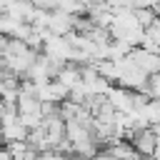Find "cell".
Masks as SVG:
<instances>
[{
  "mask_svg": "<svg viewBox=\"0 0 160 160\" xmlns=\"http://www.w3.org/2000/svg\"><path fill=\"white\" fill-rule=\"evenodd\" d=\"M130 60L145 72V75H158L160 72V52L145 48V45H138L130 50Z\"/></svg>",
  "mask_w": 160,
  "mask_h": 160,
  "instance_id": "obj_1",
  "label": "cell"
},
{
  "mask_svg": "<svg viewBox=\"0 0 160 160\" xmlns=\"http://www.w3.org/2000/svg\"><path fill=\"white\" fill-rule=\"evenodd\" d=\"M158 132L152 130V125L150 128H140V130H135L132 135H130V142H132V148L140 152V158H150V155H155V150H158Z\"/></svg>",
  "mask_w": 160,
  "mask_h": 160,
  "instance_id": "obj_2",
  "label": "cell"
},
{
  "mask_svg": "<svg viewBox=\"0 0 160 160\" xmlns=\"http://www.w3.org/2000/svg\"><path fill=\"white\" fill-rule=\"evenodd\" d=\"M90 160H115V158H112V155H110V152H108L105 148H100V150H98V152H95V155H92Z\"/></svg>",
  "mask_w": 160,
  "mask_h": 160,
  "instance_id": "obj_3",
  "label": "cell"
},
{
  "mask_svg": "<svg viewBox=\"0 0 160 160\" xmlns=\"http://www.w3.org/2000/svg\"><path fill=\"white\" fill-rule=\"evenodd\" d=\"M65 160H90V158H85V155H78V152H72V155H68Z\"/></svg>",
  "mask_w": 160,
  "mask_h": 160,
  "instance_id": "obj_4",
  "label": "cell"
}]
</instances>
